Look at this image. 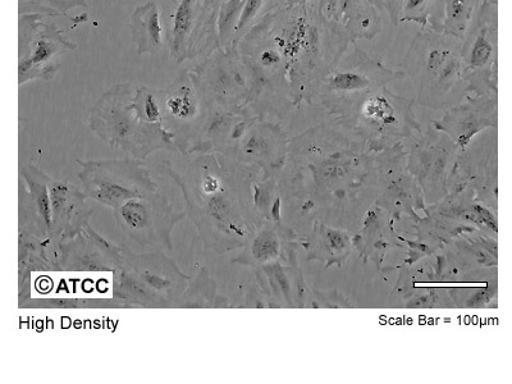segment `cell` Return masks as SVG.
I'll use <instances>...</instances> for the list:
<instances>
[{
  "label": "cell",
  "mask_w": 512,
  "mask_h": 384,
  "mask_svg": "<svg viewBox=\"0 0 512 384\" xmlns=\"http://www.w3.org/2000/svg\"><path fill=\"white\" fill-rule=\"evenodd\" d=\"M232 164L222 154L209 153L190 160L182 175L169 162L159 166L180 187L186 217L198 230L205 249L216 253L237 248L249 235L245 191Z\"/></svg>",
  "instance_id": "6da1fadb"
},
{
  "label": "cell",
  "mask_w": 512,
  "mask_h": 384,
  "mask_svg": "<svg viewBox=\"0 0 512 384\" xmlns=\"http://www.w3.org/2000/svg\"><path fill=\"white\" fill-rule=\"evenodd\" d=\"M263 16L285 53L292 99L313 98L350 47L349 36L320 15L312 2L288 7L278 0Z\"/></svg>",
  "instance_id": "7a4b0ae2"
},
{
  "label": "cell",
  "mask_w": 512,
  "mask_h": 384,
  "mask_svg": "<svg viewBox=\"0 0 512 384\" xmlns=\"http://www.w3.org/2000/svg\"><path fill=\"white\" fill-rule=\"evenodd\" d=\"M135 91L136 86L131 82H118L105 91L90 109V130L127 157L145 160L159 150L178 153L166 128L148 125L137 117Z\"/></svg>",
  "instance_id": "3957f363"
},
{
  "label": "cell",
  "mask_w": 512,
  "mask_h": 384,
  "mask_svg": "<svg viewBox=\"0 0 512 384\" xmlns=\"http://www.w3.org/2000/svg\"><path fill=\"white\" fill-rule=\"evenodd\" d=\"M113 273V299L125 308H175L190 276L164 251L122 246V262Z\"/></svg>",
  "instance_id": "277c9868"
},
{
  "label": "cell",
  "mask_w": 512,
  "mask_h": 384,
  "mask_svg": "<svg viewBox=\"0 0 512 384\" xmlns=\"http://www.w3.org/2000/svg\"><path fill=\"white\" fill-rule=\"evenodd\" d=\"M402 68L413 80L419 102L428 107H445L455 98L457 90H468L461 63V40L443 32L431 29L418 32Z\"/></svg>",
  "instance_id": "5b68a950"
},
{
  "label": "cell",
  "mask_w": 512,
  "mask_h": 384,
  "mask_svg": "<svg viewBox=\"0 0 512 384\" xmlns=\"http://www.w3.org/2000/svg\"><path fill=\"white\" fill-rule=\"evenodd\" d=\"M235 47L249 76L245 108L258 114L282 111L283 105L290 104L288 100L292 99L288 63L264 16Z\"/></svg>",
  "instance_id": "8992f818"
},
{
  "label": "cell",
  "mask_w": 512,
  "mask_h": 384,
  "mask_svg": "<svg viewBox=\"0 0 512 384\" xmlns=\"http://www.w3.org/2000/svg\"><path fill=\"white\" fill-rule=\"evenodd\" d=\"M81 190L90 200L112 209L127 201L148 198L162 190L157 173L145 160H77Z\"/></svg>",
  "instance_id": "52a82bcc"
},
{
  "label": "cell",
  "mask_w": 512,
  "mask_h": 384,
  "mask_svg": "<svg viewBox=\"0 0 512 384\" xmlns=\"http://www.w3.org/2000/svg\"><path fill=\"white\" fill-rule=\"evenodd\" d=\"M166 47L176 64L192 61L219 48L218 9L221 0H160Z\"/></svg>",
  "instance_id": "ba28073f"
},
{
  "label": "cell",
  "mask_w": 512,
  "mask_h": 384,
  "mask_svg": "<svg viewBox=\"0 0 512 384\" xmlns=\"http://www.w3.org/2000/svg\"><path fill=\"white\" fill-rule=\"evenodd\" d=\"M323 103L365 135L373 137H395L415 126L413 102L392 94L387 86L364 93L322 98Z\"/></svg>",
  "instance_id": "9c48e42d"
},
{
  "label": "cell",
  "mask_w": 512,
  "mask_h": 384,
  "mask_svg": "<svg viewBox=\"0 0 512 384\" xmlns=\"http://www.w3.org/2000/svg\"><path fill=\"white\" fill-rule=\"evenodd\" d=\"M40 13L20 15L18 22V85L34 80L52 81L62 67L64 54L79 45Z\"/></svg>",
  "instance_id": "30bf717a"
},
{
  "label": "cell",
  "mask_w": 512,
  "mask_h": 384,
  "mask_svg": "<svg viewBox=\"0 0 512 384\" xmlns=\"http://www.w3.org/2000/svg\"><path fill=\"white\" fill-rule=\"evenodd\" d=\"M114 218L122 235L141 251L173 250L172 232L186 217L185 208L180 209L162 190L148 198L127 201L113 209Z\"/></svg>",
  "instance_id": "8fae6325"
},
{
  "label": "cell",
  "mask_w": 512,
  "mask_h": 384,
  "mask_svg": "<svg viewBox=\"0 0 512 384\" xmlns=\"http://www.w3.org/2000/svg\"><path fill=\"white\" fill-rule=\"evenodd\" d=\"M461 63L468 91L497 95L498 0H482L461 39Z\"/></svg>",
  "instance_id": "7c38bea8"
},
{
  "label": "cell",
  "mask_w": 512,
  "mask_h": 384,
  "mask_svg": "<svg viewBox=\"0 0 512 384\" xmlns=\"http://www.w3.org/2000/svg\"><path fill=\"white\" fill-rule=\"evenodd\" d=\"M190 75L207 107L245 108L249 76L235 45L214 50Z\"/></svg>",
  "instance_id": "4fadbf2b"
},
{
  "label": "cell",
  "mask_w": 512,
  "mask_h": 384,
  "mask_svg": "<svg viewBox=\"0 0 512 384\" xmlns=\"http://www.w3.org/2000/svg\"><path fill=\"white\" fill-rule=\"evenodd\" d=\"M405 76L404 71L384 66L381 59L373 58L358 43H352L324 77L317 95L331 98L364 93L402 80Z\"/></svg>",
  "instance_id": "5bb4252c"
},
{
  "label": "cell",
  "mask_w": 512,
  "mask_h": 384,
  "mask_svg": "<svg viewBox=\"0 0 512 384\" xmlns=\"http://www.w3.org/2000/svg\"><path fill=\"white\" fill-rule=\"evenodd\" d=\"M52 271L114 272L122 262V246L104 239L88 226L71 239L50 242Z\"/></svg>",
  "instance_id": "9a60e30c"
},
{
  "label": "cell",
  "mask_w": 512,
  "mask_h": 384,
  "mask_svg": "<svg viewBox=\"0 0 512 384\" xmlns=\"http://www.w3.org/2000/svg\"><path fill=\"white\" fill-rule=\"evenodd\" d=\"M207 111L190 71L182 72L167 89H163V126L175 141L178 154L189 155Z\"/></svg>",
  "instance_id": "2e32d148"
},
{
  "label": "cell",
  "mask_w": 512,
  "mask_h": 384,
  "mask_svg": "<svg viewBox=\"0 0 512 384\" xmlns=\"http://www.w3.org/2000/svg\"><path fill=\"white\" fill-rule=\"evenodd\" d=\"M49 196L53 241L71 239L88 226L95 207L81 187L70 181L50 178Z\"/></svg>",
  "instance_id": "e0dca14e"
},
{
  "label": "cell",
  "mask_w": 512,
  "mask_h": 384,
  "mask_svg": "<svg viewBox=\"0 0 512 384\" xmlns=\"http://www.w3.org/2000/svg\"><path fill=\"white\" fill-rule=\"evenodd\" d=\"M26 195L21 198L18 233L53 241L52 207H50V177L34 164L21 168Z\"/></svg>",
  "instance_id": "ac0fdd59"
},
{
  "label": "cell",
  "mask_w": 512,
  "mask_h": 384,
  "mask_svg": "<svg viewBox=\"0 0 512 384\" xmlns=\"http://www.w3.org/2000/svg\"><path fill=\"white\" fill-rule=\"evenodd\" d=\"M328 22L345 32L352 43L373 40L382 31V18L369 0H310Z\"/></svg>",
  "instance_id": "d6986e66"
},
{
  "label": "cell",
  "mask_w": 512,
  "mask_h": 384,
  "mask_svg": "<svg viewBox=\"0 0 512 384\" xmlns=\"http://www.w3.org/2000/svg\"><path fill=\"white\" fill-rule=\"evenodd\" d=\"M495 121L496 98L483 95L479 99H470L469 103L448 113L440 127L452 132L461 145H466L478 131Z\"/></svg>",
  "instance_id": "ffe728a7"
},
{
  "label": "cell",
  "mask_w": 512,
  "mask_h": 384,
  "mask_svg": "<svg viewBox=\"0 0 512 384\" xmlns=\"http://www.w3.org/2000/svg\"><path fill=\"white\" fill-rule=\"evenodd\" d=\"M128 26L139 56L158 54L166 48V32L157 0H149L137 7Z\"/></svg>",
  "instance_id": "44dd1931"
},
{
  "label": "cell",
  "mask_w": 512,
  "mask_h": 384,
  "mask_svg": "<svg viewBox=\"0 0 512 384\" xmlns=\"http://www.w3.org/2000/svg\"><path fill=\"white\" fill-rule=\"evenodd\" d=\"M48 240H41L39 237L25 235L20 233L18 237V285L20 292L29 285L32 272H48L52 271L50 264L48 248L50 245Z\"/></svg>",
  "instance_id": "7402d4cb"
},
{
  "label": "cell",
  "mask_w": 512,
  "mask_h": 384,
  "mask_svg": "<svg viewBox=\"0 0 512 384\" xmlns=\"http://www.w3.org/2000/svg\"><path fill=\"white\" fill-rule=\"evenodd\" d=\"M443 17L440 31L452 38L463 39L482 0H442Z\"/></svg>",
  "instance_id": "603a6c76"
},
{
  "label": "cell",
  "mask_w": 512,
  "mask_h": 384,
  "mask_svg": "<svg viewBox=\"0 0 512 384\" xmlns=\"http://www.w3.org/2000/svg\"><path fill=\"white\" fill-rule=\"evenodd\" d=\"M442 0H402L400 24L414 22L423 29L441 32Z\"/></svg>",
  "instance_id": "cb8c5ba5"
},
{
  "label": "cell",
  "mask_w": 512,
  "mask_h": 384,
  "mask_svg": "<svg viewBox=\"0 0 512 384\" xmlns=\"http://www.w3.org/2000/svg\"><path fill=\"white\" fill-rule=\"evenodd\" d=\"M214 299H216V286L207 269L203 268L196 277L191 278L189 286L177 301L175 308H210L214 305Z\"/></svg>",
  "instance_id": "d4e9b609"
},
{
  "label": "cell",
  "mask_w": 512,
  "mask_h": 384,
  "mask_svg": "<svg viewBox=\"0 0 512 384\" xmlns=\"http://www.w3.org/2000/svg\"><path fill=\"white\" fill-rule=\"evenodd\" d=\"M134 108L137 117L148 125L163 127V89L136 86Z\"/></svg>",
  "instance_id": "484cf974"
},
{
  "label": "cell",
  "mask_w": 512,
  "mask_h": 384,
  "mask_svg": "<svg viewBox=\"0 0 512 384\" xmlns=\"http://www.w3.org/2000/svg\"><path fill=\"white\" fill-rule=\"evenodd\" d=\"M245 3L246 0H221L217 18L219 48L232 47L233 36H235Z\"/></svg>",
  "instance_id": "4316f807"
},
{
  "label": "cell",
  "mask_w": 512,
  "mask_h": 384,
  "mask_svg": "<svg viewBox=\"0 0 512 384\" xmlns=\"http://www.w3.org/2000/svg\"><path fill=\"white\" fill-rule=\"evenodd\" d=\"M36 305L44 309H105L125 308L118 301L112 299H84V297H62V299H43L35 301Z\"/></svg>",
  "instance_id": "83f0119b"
},
{
  "label": "cell",
  "mask_w": 512,
  "mask_h": 384,
  "mask_svg": "<svg viewBox=\"0 0 512 384\" xmlns=\"http://www.w3.org/2000/svg\"><path fill=\"white\" fill-rule=\"evenodd\" d=\"M278 254H280V242H278L276 233L272 231L259 232L251 242L250 256L256 263L272 262Z\"/></svg>",
  "instance_id": "f1b7e54d"
},
{
  "label": "cell",
  "mask_w": 512,
  "mask_h": 384,
  "mask_svg": "<svg viewBox=\"0 0 512 384\" xmlns=\"http://www.w3.org/2000/svg\"><path fill=\"white\" fill-rule=\"evenodd\" d=\"M267 3L268 0H246L232 45H235L263 17L264 13L268 11Z\"/></svg>",
  "instance_id": "f546056e"
},
{
  "label": "cell",
  "mask_w": 512,
  "mask_h": 384,
  "mask_svg": "<svg viewBox=\"0 0 512 384\" xmlns=\"http://www.w3.org/2000/svg\"><path fill=\"white\" fill-rule=\"evenodd\" d=\"M374 7L386 13L391 18L392 24L399 26L401 18L402 0H369Z\"/></svg>",
  "instance_id": "4dcf8cb0"
},
{
  "label": "cell",
  "mask_w": 512,
  "mask_h": 384,
  "mask_svg": "<svg viewBox=\"0 0 512 384\" xmlns=\"http://www.w3.org/2000/svg\"><path fill=\"white\" fill-rule=\"evenodd\" d=\"M47 6L52 9L57 16H68V12L73 8L84 7L88 8V0H45Z\"/></svg>",
  "instance_id": "1f68e13d"
},
{
  "label": "cell",
  "mask_w": 512,
  "mask_h": 384,
  "mask_svg": "<svg viewBox=\"0 0 512 384\" xmlns=\"http://www.w3.org/2000/svg\"><path fill=\"white\" fill-rule=\"evenodd\" d=\"M328 241L329 245H331L332 248L336 250L344 249L346 245L344 236L340 235V233L335 231L328 232Z\"/></svg>",
  "instance_id": "d6a6232c"
},
{
  "label": "cell",
  "mask_w": 512,
  "mask_h": 384,
  "mask_svg": "<svg viewBox=\"0 0 512 384\" xmlns=\"http://www.w3.org/2000/svg\"><path fill=\"white\" fill-rule=\"evenodd\" d=\"M475 212H477L478 217L482 219L483 223L488 224L489 227H493L496 230V222L495 219H493V216L491 213L488 212L487 209H484L482 207H475Z\"/></svg>",
  "instance_id": "836d02e7"
},
{
  "label": "cell",
  "mask_w": 512,
  "mask_h": 384,
  "mask_svg": "<svg viewBox=\"0 0 512 384\" xmlns=\"http://www.w3.org/2000/svg\"><path fill=\"white\" fill-rule=\"evenodd\" d=\"M288 7L306 6L310 0H281Z\"/></svg>",
  "instance_id": "e575fe53"
},
{
  "label": "cell",
  "mask_w": 512,
  "mask_h": 384,
  "mask_svg": "<svg viewBox=\"0 0 512 384\" xmlns=\"http://www.w3.org/2000/svg\"><path fill=\"white\" fill-rule=\"evenodd\" d=\"M272 214L274 218H280V200H277L276 203H274Z\"/></svg>",
  "instance_id": "d590c367"
}]
</instances>
